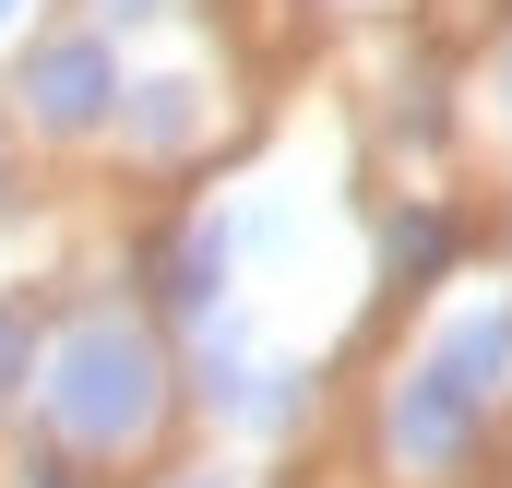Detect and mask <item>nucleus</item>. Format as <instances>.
<instances>
[{"label":"nucleus","instance_id":"1","mask_svg":"<svg viewBox=\"0 0 512 488\" xmlns=\"http://www.w3.org/2000/svg\"><path fill=\"white\" fill-rule=\"evenodd\" d=\"M48 405H60V429L72 441H131L143 417H155V358H143V334L131 322H84L72 346H60V369H48Z\"/></svg>","mask_w":512,"mask_h":488},{"label":"nucleus","instance_id":"2","mask_svg":"<svg viewBox=\"0 0 512 488\" xmlns=\"http://www.w3.org/2000/svg\"><path fill=\"white\" fill-rule=\"evenodd\" d=\"M24 96H36V120H48V131L108 120V48H96V36H60V48H36Z\"/></svg>","mask_w":512,"mask_h":488},{"label":"nucleus","instance_id":"3","mask_svg":"<svg viewBox=\"0 0 512 488\" xmlns=\"http://www.w3.org/2000/svg\"><path fill=\"white\" fill-rule=\"evenodd\" d=\"M477 405H489V393H477L465 369H453V358H429V369H417V393H405V417H393V429H405V453H417V465H441V453L465 441V417H477Z\"/></svg>","mask_w":512,"mask_h":488},{"label":"nucleus","instance_id":"4","mask_svg":"<svg viewBox=\"0 0 512 488\" xmlns=\"http://www.w3.org/2000/svg\"><path fill=\"white\" fill-rule=\"evenodd\" d=\"M0 393H24V310H0Z\"/></svg>","mask_w":512,"mask_h":488},{"label":"nucleus","instance_id":"5","mask_svg":"<svg viewBox=\"0 0 512 488\" xmlns=\"http://www.w3.org/2000/svg\"><path fill=\"white\" fill-rule=\"evenodd\" d=\"M179 488H215V477H179Z\"/></svg>","mask_w":512,"mask_h":488},{"label":"nucleus","instance_id":"6","mask_svg":"<svg viewBox=\"0 0 512 488\" xmlns=\"http://www.w3.org/2000/svg\"><path fill=\"white\" fill-rule=\"evenodd\" d=\"M0 24H12V0H0Z\"/></svg>","mask_w":512,"mask_h":488},{"label":"nucleus","instance_id":"7","mask_svg":"<svg viewBox=\"0 0 512 488\" xmlns=\"http://www.w3.org/2000/svg\"><path fill=\"white\" fill-rule=\"evenodd\" d=\"M48 488H72V477H48Z\"/></svg>","mask_w":512,"mask_h":488}]
</instances>
